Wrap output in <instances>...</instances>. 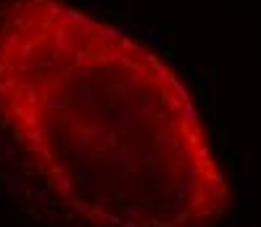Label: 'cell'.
I'll use <instances>...</instances> for the list:
<instances>
[{
    "instance_id": "15",
    "label": "cell",
    "mask_w": 261,
    "mask_h": 227,
    "mask_svg": "<svg viewBox=\"0 0 261 227\" xmlns=\"http://www.w3.org/2000/svg\"><path fill=\"white\" fill-rule=\"evenodd\" d=\"M85 11H79V8H64V14H61V24H66V27H69V24H74V27H82V24H85Z\"/></svg>"
},
{
    "instance_id": "12",
    "label": "cell",
    "mask_w": 261,
    "mask_h": 227,
    "mask_svg": "<svg viewBox=\"0 0 261 227\" xmlns=\"http://www.w3.org/2000/svg\"><path fill=\"white\" fill-rule=\"evenodd\" d=\"M40 40H42V37H34V40H21L19 51H16L19 61H24V64H32L34 53H37V42H40Z\"/></svg>"
},
{
    "instance_id": "20",
    "label": "cell",
    "mask_w": 261,
    "mask_h": 227,
    "mask_svg": "<svg viewBox=\"0 0 261 227\" xmlns=\"http://www.w3.org/2000/svg\"><path fill=\"white\" fill-rule=\"evenodd\" d=\"M153 77H156V85H161V87H169V82H172V77H174V71L169 69V66H159L156 71H153Z\"/></svg>"
},
{
    "instance_id": "23",
    "label": "cell",
    "mask_w": 261,
    "mask_h": 227,
    "mask_svg": "<svg viewBox=\"0 0 261 227\" xmlns=\"http://www.w3.org/2000/svg\"><path fill=\"white\" fill-rule=\"evenodd\" d=\"M77 82L79 79V69L74 66V64H71V66H64L61 71H58V74H56V82Z\"/></svg>"
},
{
    "instance_id": "42",
    "label": "cell",
    "mask_w": 261,
    "mask_h": 227,
    "mask_svg": "<svg viewBox=\"0 0 261 227\" xmlns=\"http://www.w3.org/2000/svg\"><path fill=\"white\" fill-rule=\"evenodd\" d=\"M148 53H150V51H148L145 45H140V48H137V56H140V58H148Z\"/></svg>"
},
{
    "instance_id": "37",
    "label": "cell",
    "mask_w": 261,
    "mask_h": 227,
    "mask_svg": "<svg viewBox=\"0 0 261 227\" xmlns=\"http://www.w3.org/2000/svg\"><path fill=\"white\" fill-rule=\"evenodd\" d=\"M37 93L42 95V101H47V98H50V93H53V87H50V85H40Z\"/></svg>"
},
{
    "instance_id": "25",
    "label": "cell",
    "mask_w": 261,
    "mask_h": 227,
    "mask_svg": "<svg viewBox=\"0 0 261 227\" xmlns=\"http://www.w3.org/2000/svg\"><path fill=\"white\" fill-rule=\"evenodd\" d=\"M45 8H47V19H56L64 14V3L61 0H45Z\"/></svg>"
},
{
    "instance_id": "27",
    "label": "cell",
    "mask_w": 261,
    "mask_h": 227,
    "mask_svg": "<svg viewBox=\"0 0 261 227\" xmlns=\"http://www.w3.org/2000/svg\"><path fill=\"white\" fill-rule=\"evenodd\" d=\"M66 106H69V101H58V98H47V101H45V109H47V111H53V114L64 111Z\"/></svg>"
},
{
    "instance_id": "44",
    "label": "cell",
    "mask_w": 261,
    "mask_h": 227,
    "mask_svg": "<svg viewBox=\"0 0 261 227\" xmlns=\"http://www.w3.org/2000/svg\"><path fill=\"white\" fill-rule=\"evenodd\" d=\"M6 34H8V29H3V32H0V45L6 42Z\"/></svg>"
},
{
    "instance_id": "2",
    "label": "cell",
    "mask_w": 261,
    "mask_h": 227,
    "mask_svg": "<svg viewBox=\"0 0 261 227\" xmlns=\"http://www.w3.org/2000/svg\"><path fill=\"white\" fill-rule=\"evenodd\" d=\"M74 87H77V93H79V98H85V103H87V109L90 111H95L98 114L100 109H103V101L98 98V93H95V87H92V79H77L74 82Z\"/></svg>"
},
{
    "instance_id": "35",
    "label": "cell",
    "mask_w": 261,
    "mask_h": 227,
    "mask_svg": "<svg viewBox=\"0 0 261 227\" xmlns=\"http://www.w3.org/2000/svg\"><path fill=\"white\" fill-rule=\"evenodd\" d=\"M19 166H21V169L27 172V174H32L34 166H37V161H34V159H24V161H19Z\"/></svg>"
},
{
    "instance_id": "6",
    "label": "cell",
    "mask_w": 261,
    "mask_h": 227,
    "mask_svg": "<svg viewBox=\"0 0 261 227\" xmlns=\"http://www.w3.org/2000/svg\"><path fill=\"white\" fill-rule=\"evenodd\" d=\"M159 103L166 106V116H180V111H182L180 98H177L169 87H161V90H159Z\"/></svg>"
},
{
    "instance_id": "4",
    "label": "cell",
    "mask_w": 261,
    "mask_h": 227,
    "mask_svg": "<svg viewBox=\"0 0 261 227\" xmlns=\"http://www.w3.org/2000/svg\"><path fill=\"white\" fill-rule=\"evenodd\" d=\"M109 129H111V127H109V124H106V122H103V119H100L98 114H95V111H90V109H87V122H85V135H87V138H90L92 143H95V140H98V143H100V138H103L106 132H109Z\"/></svg>"
},
{
    "instance_id": "41",
    "label": "cell",
    "mask_w": 261,
    "mask_h": 227,
    "mask_svg": "<svg viewBox=\"0 0 261 227\" xmlns=\"http://www.w3.org/2000/svg\"><path fill=\"white\" fill-rule=\"evenodd\" d=\"M50 66H53L50 58H40V61H37V69H50Z\"/></svg>"
},
{
    "instance_id": "31",
    "label": "cell",
    "mask_w": 261,
    "mask_h": 227,
    "mask_svg": "<svg viewBox=\"0 0 261 227\" xmlns=\"http://www.w3.org/2000/svg\"><path fill=\"white\" fill-rule=\"evenodd\" d=\"M40 156L45 159L42 164H50V161H56V148H53V146H42V148H40Z\"/></svg>"
},
{
    "instance_id": "38",
    "label": "cell",
    "mask_w": 261,
    "mask_h": 227,
    "mask_svg": "<svg viewBox=\"0 0 261 227\" xmlns=\"http://www.w3.org/2000/svg\"><path fill=\"white\" fill-rule=\"evenodd\" d=\"M161 29H164V32H177V24H174V21H164Z\"/></svg>"
},
{
    "instance_id": "18",
    "label": "cell",
    "mask_w": 261,
    "mask_h": 227,
    "mask_svg": "<svg viewBox=\"0 0 261 227\" xmlns=\"http://www.w3.org/2000/svg\"><path fill=\"white\" fill-rule=\"evenodd\" d=\"M182 71L187 74V79H190V82H195V85H198V82H203V74H206V69L200 66V64H185V66H182Z\"/></svg>"
},
{
    "instance_id": "39",
    "label": "cell",
    "mask_w": 261,
    "mask_h": 227,
    "mask_svg": "<svg viewBox=\"0 0 261 227\" xmlns=\"http://www.w3.org/2000/svg\"><path fill=\"white\" fill-rule=\"evenodd\" d=\"M164 53L169 56V58H174V53H177V48H174L172 42H166V45H164Z\"/></svg>"
},
{
    "instance_id": "10",
    "label": "cell",
    "mask_w": 261,
    "mask_h": 227,
    "mask_svg": "<svg viewBox=\"0 0 261 227\" xmlns=\"http://www.w3.org/2000/svg\"><path fill=\"white\" fill-rule=\"evenodd\" d=\"M180 124H185V127H200V116H198V109L193 106V101L190 103H182V111H180Z\"/></svg>"
},
{
    "instance_id": "30",
    "label": "cell",
    "mask_w": 261,
    "mask_h": 227,
    "mask_svg": "<svg viewBox=\"0 0 261 227\" xmlns=\"http://www.w3.org/2000/svg\"><path fill=\"white\" fill-rule=\"evenodd\" d=\"M16 153V143L14 140H3L0 143V156H14Z\"/></svg>"
},
{
    "instance_id": "16",
    "label": "cell",
    "mask_w": 261,
    "mask_h": 227,
    "mask_svg": "<svg viewBox=\"0 0 261 227\" xmlns=\"http://www.w3.org/2000/svg\"><path fill=\"white\" fill-rule=\"evenodd\" d=\"M109 16H111V19H114L116 24H124V27H127L129 21H135V14H132V6H127L124 11H116V8L111 6V8H109Z\"/></svg>"
},
{
    "instance_id": "11",
    "label": "cell",
    "mask_w": 261,
    "mask_h": 227,
    "mask_svg": "<svg viewBox=\"0 0 261 227\" xmlns=\"http://www.w3.org/2000/svg\"><path fill=\"white\" fill-rule=\"evenodd\" d=\"M61 127H64V116L50 114V119H45V124H42V135H45V140L58 138V135H61Z\"/></svg>"
},
{
    "instance_id": "40",
    "label": "cell",
    "mask_w": 261,
    "mask_h": 227,
    "mask_svg": "<svg viewBox=\"0 0 261 227\" xmlns=\"http://www.w3.org/2000/svg\"><path fill=\"white\" fill-rule=\"evenodd\" d=\"M11 71V64H6V61H0V79H6V74Z\"/></svg>"
},
{
    "instance_id": "26",
    "label": "cell",
    "mask_w": 261,
    "mask_h": 227,
    "mask_svg": "<svg viewBox=\"0 0 261 227\" xmlns=\"http://www.w3.org/2000/svg\"><path fill=\"white\" fill-rule=\"evenodd\" d=\"M19 85V79L16 77H6V79H0V98H6L8 93H14Z\"/></svg>"
},
{
    "instance_id": "1",
    "label": "cell",
    "mask_w": 261,
    "mask_h": 227,
    "mask_svg": "<svg viewBox=\"0 0 261 227\" xmlns=\"http://www.w3.org/2000/svg\"><path fill=\"white\" fill-rule=\"evenodd\" d=\"M74 53V45H71V29L66 24H58L53 29V51H50V61H58V58H69Z\"/></svg>"
},
{
    "instance_id": "7",
    "label": "cell",
    "mask_w": 261,
    "mask_h": 227,
    "mask_svg": "<svg viewBox=\"0 0 261 227\" xmlns=\"http://www.w3.org/2000/svg\"><path fill=\"white\" fill-rule=\"evenodd\" d=\"M174 129H177L174 119H169L166 127H156V132H153V138H150V148H166V143H169V138L174 135Z\"/></svg>"
},
{
    "instance_id": "24",
    "label": "cell",
    "mask_w": 261,
    "mask_h": 227,
    "mask_svg": "<svg viewBox=\"0 0 261 227\" xmlns=\"http://www.w3.org/2000/svg\"><path fill=\"white\" fill-rule=\"evenodd\" d=\"M111 161H119V164L124 166L127 161H135V159H132V151H129L127 146H119V148L111 151Z\"/></svg>"
},
{
    "instance_id": "9",
    "label": "cell",
    "mask_w": 261,
    "mask_h": 227,
    "mask_svg": "<svg viewBox=\"0 0 261 227\" xmlns=\"http://www.w3.org/2000/svg\"><path fill=\"white\" fill-rule=\"evenodd\" d=\"M122 29H119V27H98V29H95V34H92V37L95 40H98V42H106V45H114V42H119V40H122Z\"/></svg>"
},
{
    "instance_id": "5",
    "label": "cell",
    "mask_w": 261,
    "mask_h": 227,
    "mask_svg": "<svg viewBox=\"0 0 261 227\" xmlns=\"http://www.w3.org/2000/svg\"><path fill=\"white\" fill-rule=\"evenodd\" d=\"M127 148L132 151V153H137V156H142V153L150 151V138H145V132L135 127L132 132L127 135Z\"/></svg>"
},
{
    "instance_id": "29",
    "label": "cell",
    "mask_w": 261,
    "mask_h": 227,
    "mask_svg": "<svg viewBox=\"0 0 261 227\" xmlns=\"http://www.w3.org/2000/svg\"><path fill=\"white\" fill-rule=\"evenodd\" d=\"M24 127H27V129H37V127H40L37 111H27V114H24Z\"/></svg>"
},
{
    "instance_id": "34",
    "label": "cell",
    "mask_w": 261,
    "mask_h": 227,
    "mask_svg": "<svg viewBox=\"0 0 261 227\" xmlns=\"http://www.w3.org/2000/svg\"><path fill=\"white\" fill-rule=\"evenodd\" d=\"M127 32H129V34H142L145 29H142V24L135 19V21H129V24H127Z\"/></svg>"
},
{
    "instance_id": "13",
    "label": "cell",
    "mask_w": 261,
    "mask_h": 227,
    "mask_svg": "<svg viewBox=\"0 0 261 227\" xmlns=\"http://www.w3.org/2000/svg\"><path fill=\"white\" fill-rule=\"evenodd\" d=\"M106 98H111V101H124L127 98V85H124V74L122 77H116L109 87H106Z\"/></svg>"
},
{
    "instance_id": "22",
    "label": "cell",
    "mask_w": 261,
    "mask_h": 227,
    "mask_svg": "<svg viewBox=\"0 0 261 227\" xmlns=\"http://www.w3.org/2000/svg\"><path fill=\"white\" fill-rule=\"evenodd\" d=\"M119 69H122L124 74H140V71H142L140 61H135V58H127V56H122V61H119Z\"/></svg>"
},
{
    "instance_id": "36",
    "label": "cell",
    "mask_w": 261,
    "mask_h": 227,
    "mask_svg": "<svg viewBox=\"0 0 261 227\" xmlns=\"http://www.w3.org/2000/svg\"><path fill=\"white\" fill-rule=\"evenodd\" d=\"M227 129H217V140H219V148H227Z\"/></svg>"
},
{
    "instance_id": "43",
    "label": "cell",
    "mask_w": 261,
    "mask_h": 227,
    "mask_svg": "<svg viewBox=\"0 0 261 227\" xmlns=\"http://www.w3.org/2000/svg\"><path fill=\"white\" fill-rule=\"evenodd\" d=\"M208 74H211V79H217V74H219V69H217V66H208Z\"/></svg>"
},
{
    "instance_id": "33",
    "label": "cell",
    "mask_w": 261,
    "mask_h": 227,
    "mask_svg": "<svg viewBox=\"0 0 261 227\" xmlns=\"http://www.w3.org/2000/svg\"><path fill=\"white\" fill-rule=\"evenodd\" d=\"M32 71H34V66H32V64L19 61V66H16V74H19V77H27V74H32Z\"/></svg>"
},
{
    "instance_id": "28",
    "label": "cell",
    "mask_w": 261,
    "mask_h": 227,
    "mask_svg": "<svg viewBox=\"0 0 261 227\" xmlns=\"http://www.w3.org/2000/svg\"><path fill=\"white\" fill-rule=\"evenodd\" d=\"M119 45H122L124 56H127V53H137V48H140V45H137L132 37H127V34H122V40H119Z\"/></svg>"
},
{
    "instance_id": "19",
    "label": "cell",
    "mask_w": 261,
    "mask_h": 227,
    "mask_svg": "<svg viewBox=\"0 0 261 227\" xmlns=\"http://www.w3.org/2000/svg\"><path fill=\"white\" fill-rule=\"evenodd\" d=\"M119 138H122V135H119L116 129L111 127L109 132H106V135L100 138V146H103L106 151H114V148H119V146H122V140H119Z\"/></svg>"
},
{
    "instance_id": "8",
    "label": "cell",
    "mask_w": 261,
    "mask_h": 227,
    "mask_svg": "<svg viewBox=\"0 0 261 227\" xmlns=\"http://www.w3.org/2000/svg\"><path fill=\"white\" fill-rule=\"evenodd\" d=\"M0 185H3V190H6V193H11L14 198L21 196V177H19V174L0 169Z\"/></svg>"
},
{
    "instance_id": "45",
    "label": "cell",
    "mask_w": 261,
    "mask_h": 227,
    "mask_svg": "<svg viewBox=\"0 0 261 227\" xmlns=\"http://www.w3.org/2000/svg\"><path fill=\"white\" fill-rule=\"evenodd\" d=\"M0 161H3V159H0Z\"/></svg>"
},
{
    "instance_id": "3",
    "label": "cell",
    "mask_w": 261,
    "mask_h": 227,
    "mask_svg": "<svg viewBox=\"0 0 261 227\" xmlns=\"http://www.w3.org/2000/svg\"><path fill=\"white\" fill-rule=\"evenodd\" d=\"M114 129L119 135H129L135 129V111L132 109H127V106H122V109H116L114 111Z\"/></svg>"
},
{
    "instance_id": "14",
    "label": "cell",
    "mask_w": 261,
    "mask_h": 227,
    "mask_svg": "<svg viewBox=\"0 0 261 227\" xmlns=\"http://www.w3.org/2000/svg\"><path fill=\"white\" fill-rule=\"evenodd\" d=\"M142 34H145V48H148V51H153V53L164 51L166 40H164V32L161 29H150V32H142Z\"/></svg>"
},
{
    "instance_id": "21",
    "label": "cell",
    "mask_w": 261,
    "mask_h": 227,
    "mask_svg": "<svg viewBox=\"0 0 261 227\" xmlns=\"http://www.w3.org/2000/svg\"><path fill=\"white\" fill-rule=\"evenodd\" d=\"M24 140H27V143H32L34 148H42V146H45L42 127H37V129H27V132H24Z\"/></svg>"
},
{
    "instance_id": "17",
    "label": "cell",
    "mask_w": 261,
    "mask_h": 227,
    "mask_svg": "<svg viewBox=\"0 0 261 227\" xmlns=\"http://www.w3.org/2000/svg\"><path fill=\"white\" fill-rule=\"evenodd\" d=\"M29 27H32V19H27V14H21V11H16V16L11 19V29L24 34V32H29Z\"/></svg>"
},
{
    "instance_id": "32",
    "label": "cell",
    "mask_w": 261,
    "mask_h": 227,
    "mask_svg": "<svg viewBox=\"0 0 261 227\" xmlns=\"http://www.w3.org/2000/svg\"><path fill=\"white\" fill-rule=\"evenodd\" d=\"M21 93H24V101H27L29 106H34V103H37V90H34V87H24Z\"/></svg>"
}]
</instances>
